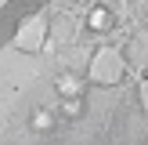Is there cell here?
<instances>
[{"instance_id":"8","label":"cell","mask_w":148,"mask_h":145,"mask_svg":"<svg viewBox=\"0 0 148 145\" xmlns=\"http://www.w3.org/2000/svg\"><path fill=\"white\" fill-rule=\"evenodd\" d=\"M137 98H141V109H145V116H148V76L141 80V87H137Z\"/></svg>"},{"instance_id":"1","label":"cell","mask_w":148,"mask_h":145,"mask_svg":"<svg viewBox=\"0 0 148 145\" xmlns=\"http://www.w3.org/2000/svg\"><path fill=\"white\" fill-rule=\"evenodd\" d=\"M90 84H101V87H112L123 80L127 72V62H123V51L119 47H98L90 58Z\"/></svg>"},{"instance_id":"2","label":"cell","mask_w":148,"mask_h":145,"mask_svg":"<svg viewBox=\"0 0 148 145\" xmlns=\"http://www.w3.org/2000/svg\"><path fill=\"white\" fill-rule=\"evenodd\" d=\"M43 40H47V18L43 14H29V18L18 22V29H14V47L18 51L36 55L43 47Z\"/></svg>"},{"instance_id":"3","label":"cell","mask_w":148,"mask_h":145,"mask_svg":"<svg viewBox=\"0 0 148 145\" xmlns=\"http://www.w3.org/2000/svg\"><path fill=\"white\" fill-rule=\"evenodd\" d=\"M87 29H90V33H108V29H112V11H108L105 4H94L90 11H87Z\"/></svg>"},{"instance_id":"9","label":"cell","mask_w":148,"mask_h":145,"mask_svg":"<svg viewBox=\"0 0 148 145\" xmlns=\"http://www.w3.org/2000/svg\"><path fill=\"white\" fill-rule=\"evenodd\" d=\"M54 29H58V33H62V36H69V29H72V22H69V18H58V22H54Z\"/></svg>"},{"instance_id":"4","label":"cell","mask_w":148,"mask_h":145,"mask_svg":"<svg viewBox=\"0 0 148 145\" xmlns=\"http://www.w3.org/2000/svg\"><path fill=\"white\" fill-rule=\"evenodd\" d=\"M54 91H58V98H72V94H83V87H79V76L76 72H58V80H54Z\"/></svg>"},{"instance_id":"5","label":"cell","mask_w":148,"mask_h":145,"mask_svg":"<svg viewBox=\"0 0 148 145\" xmlns=\"http://www.w3.org/2000/svg\"><path fill=\"white\" fill-rule=\"evenodd\" d=\"M29 127H33L36 134H47V130H54V113H51V109H33V116H29Z\"/></svg>"},{"instance_id":"6","label":"cell","mask_w":148,"mask_h":145,"mask_svg":"<svg viewBox=\"0 0 148 145\" xmlns=\"http://www.w3.org/2000/svg\"><path fill=\"white\" fill-rule=\"evenodd\" d=\"M62 116H65V120H76V116H83V94L62 98Z\"/></svg>"},{"instance_id":"7","label":"cell","mask_w":148,"mask_h":145,"mask_svg":"<svg viewBox=\"0 0 148 145\" xmlns=\"http://www.w3.org/2000/svg\"><path fill=\"white\" fill-rule=\"evenodd\" d=\"M123 55H134V62H148V55H145V44H141V40H134L127 51H123Z\"/></svg>"}]
</instances>
